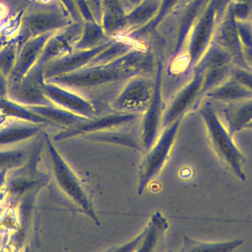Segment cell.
Masks as SVG:
<instances>
[{"label":"cell","instance_id":"cell-2","mask_svg":"<svg viewBox=\"0 0 252 252\" xmlns=\"http://www.w3.org/2000/svg\"><path fill=\"white\" fill-rule=\"evenodd\" d=\"M163 55L158 53L157 58L156 70L154 73V86L150 101L142 113L139 129L140 140L143 153L148 151L159 136L162 129V117L164 113V103L162 100V74H163Z\"/></svg>","mask_w":252,"mask_h":252},{"label":"cell","instance_id":"cell-3","mask_svg":"<svg viewBox=\"0 0 252 252\" xmlns=\"http://www.w3.org/2000/svg\"><path fill=\"white\" fill-rule=\"evenodd\" d=\"M183 117L177 118L168 126L162 128L153 146L145 152V158L139 168V183L137 193L141 195L149 182L155 178L166 163Z\"/></svg>","mask_w":252,"mask_h":252},{"label":"cell","instance_id":"cell-17","mask_svg":"<svg viewBox=\"0 0 252 252\" xmlns=\"http://www.w3.org/2000/svg\"><path fill=\"white\" fill-rule=\"evenodd\" d=\"M121 2H122V4H123V6H124V8H125V10H126V12H128L129 11V8H128V4H127V0H120Z\"/></svg>","mask_w":252,"mask_h":252},{"label":"cell","instance_id":"cell-11","mask_svg":"<svg viewBox=\"0 0 252 252\" xmlns=\"http://www.w3.org/2000/svg\"><path fill=\"white\" fill-rule=\"evenodd\" d=\"M232 64H233V59L231 54L227 50H225L223 47L212 41V43L207 48L205 53L202 55V57L194 66L193 71H199L204 73L205 71L213 68L232 65Z\"/></svg>","mask_w":252,"mask_h":252},{"label":"cell","instance_id":"cell-7","mask_svg":"<svg viewBox=\"0 0 252 252\" xmlns=\"http://www.w3.org/2000/svg\"><path fill=\"white\" fill-rule=\"evenodd\" d=\"M168 227L166 219L159 213L156 212L143 231L123 246L117 247V251H154L162 242L164 232Z\"/></svg>","mask_w":252,"mask_h":252},{"label":"cell","instance_id":"cell-5","mask_svg":"<svg viewBox=\"0 0 252 252\" xmlns=\"http://www.w3.org/2000/svg\"><path fill=\"white\" fill-rule=\"evenodd\" d=\"M204 80V73L193 71L188 79L176 94L172 97L167 107L164 109L162 117V128L168 126L177 118L184 117L189 110L196 109L201 104V90Z\"/></svg>","mask_w":252,"mask_h":252},{"label":"cell","instance_id":"cell-4","mask_svg":"<svg viewBox=\"0 0 252 252\" xmlns=\"http://www.w3.org/2000/svg\"><path fill=\"white\" fill-rule=\"evenodd\" d=\"M154 86V75H137L126 81L120 94L113 101L119 112L143 113L150 101Z\"/></svg>","mask_w":252,"mask_h":252},{"label":"cell","instance_id":"cell-19","mask_svg":"<svg viewBox=\"0 0 252 252\" xmlns=\"http://www.w3.org/2000/svg\"><path fill=\"white\" fill-rule=\"evenodd\" d=\"M250 21H251V23H252V16H251V18H250Z\"/></svg>","mask_w":252,"mask_h":252},{"label":"cell","instance_id":"cell-6","mask_svg":"<svg viewBox=\"0 0 252 252\" xmlns=\"http://www.w3.org/2000/svg\"><path fill=\"white\" fill-rule=\"evenodd\" d=\"M213 41L231 54L233 65L252 70L248 66L243 55V46L238 35L237 21L233 15L231 4L227 7L223 16L219 21Z\"/></svg>","mask_w":252,"mask_h":252},{"label":"cell","instance_id":"cell-1","mask_svg":"<svg viewBox=\"0 0 252 252\" xmlns=\"http://www.w3.org/2000/svg\"><path fill=\"white\" fill-rule=\"evenodd\" d=\"M199 114L205 124L210 143L217 156L239 180L245 181L244 157L235 145L228 129L224 127L211 104H203L199 108Z\"/></svg>","mask_w":252,"mask_h":252},{"label":"cell","instance_id":"cell-8","mask_svg":"<svg viewBox=\"0 0 252 252\" xmlns=\"http://www.w3.org/2000/svg\"><path fill=\"white\" fill-rule=\"evenodd\" d=\"M223 114L231 135L244 129L252 121V98L228 102L223 108Z\"/></svg>","mask_w":252,"mask_h":252},{"label":"cell","instance_id":"cell-10","mask_svg":"<svg viewBox=\"0 0 252 252\" xmlns=\"http://www.w3.org/2000/svg\"><path fill=\"white\" fill-rule=\"evenodd\" d=\"M160 0H143L139 5L127 12V32L124 34L141 28L152 21L157 15Z\"/></svg>","mask_w":252,"mask_h":252},{"label":"cell","instance_id":"cell-15","mask_svg":"<svg viewBox=\"0 0 252 252\" xmlns=\"http://www.w3.org/2000/svg\"><path fill=\"white\" fill-rule=\"evenodd\" d=\"M142 1H143V0H127V4H128L129 11H130L132 8H134V7H136L137 5H139ZM129 11H128V12H129Z\"/></svg>","mask_w":252,"mask_h":252},{"label":"cell","instance_id":"cell-18","mask_svg":"<svg viewBox=\"0 0 252 252\" xmlns=\"http://www.w3.org/2000/svg\"><path fill=\"white\" fill-rule=\"evenodd\" d=\"M189 0H180V2L178 3V5L176 6V7H178V6H182V5H184L186 2H188Z\"/></svg>","mask_w":252,"mask_h":252},{"label":"cell","instance_id":"cell-12","mask_svg":"<svg viewBox=\"0 0 252 252\" xmlns=\"http://www.w3.org/2000/svg\"><path fill=\"white\" fill-rule=\"evenodd\" d=\"M243 243V240L235 239L225 242H204L197 241L188 236L183 237V246L181 251H224L229 252L235 250Z\"/></svg>","mask_w":252,"mask_h":252},{"label":"cell","instance_id":"cell-9","mask_svg":"<svg viewBox=\"0 0 252 252\" xmlns=\"http://www.w3.org/2000/svg\"><path fill=\"white\" fill-rule=\"evenodd\" d=\"M205 96L211 99L228 103L237 100L252 98V91H250L234 79L228 77L222 83L207 92Z\"/></svg>","mask_w":252,"mask_h":252},{"label":"cell","instance_id":"cell-13","mask_svg":"<svg viewBox=\"0 0 252 252\" xmlns=\"http://www.w3.org/2000/svg\"><path fill=\"white\" fill-rule=\"evenodd\" d=\"M229 77L252 91V70H248L236 65H232Z\"/></svg>","mask_w":252,"mask_h":252},{"label":"cell","instance_id":"cell-14","mask_svg":"<svg viewBox=\"0 0 252 252\" xmlns=\"http://www.w3.org/2000/svg\"><path fill=\"white\" fill-rule=\"evenodd\" d=\"M237 32L243 47L252 48V23L250 20L237 21Z\"/></svg>","mask_w":252,"mask_h":252},{"label":"cell","instance_id":"cell-16","mask_svg":"<svg viewBox=\"0 0 252 252\" xmlns=\"http://www.w3.org/2000/svg\"><path fill=\"white\" fill-rule=\"evenodd\" d=\"M233 1L245 3V4L248 6V8L250 9V11H251V14H252V0H233ZM251 16H252V15H251Z\"/></svg>","mask_w":252,"mask_h":252}]
</instances>
